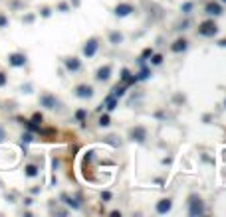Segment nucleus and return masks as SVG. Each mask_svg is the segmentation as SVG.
Wrapping results in <instances>:
<instances>
[{
    "label": "nucleus",
    "instance_id": "obj_1",
    "mask_svg": "<svg viewBox=\"0 0 226 217\" xmlns=\"http://www.w3.org/2000/svg\"><path fill=\"white\" fill-rule=\"evenodd\" d=\"M216 24H214V20H206L200 24V28H198V34L200 36H214L216 34Z\"/></svg>",
    "mask_w": 226,
    "mask_h": 217
},
{
    "label": "nucleus",
    "instance_id": "obj_2",
    "mask_svg": "<svg viewBox=\"0 0 226 217\" xmlns=\"http://www.w3.org/2000/svg\"><path fill=\"white\" fill-rule=\"evenodd\" d=\"M202 211H204V207H202L200 199L192 197V202H191V211H188V213H191V215H198V213H202Z\"/></svg>",
    "mask_w": 226,
    "mask_h": 217
},
{
    "label": "nucleus",
    "instance_id": "obj_3",
    "mask_svg": "<svg viewBox=\"0 0 226 217\" xmlns=\"http://www.w3.org/2000/svg\"><path fill=\"white\" fill-rule=\"evenodd\" d=\"M95 50H97V40H89L87 43H85V47H83V53L87 57H91L95 53Z\"/></svg>",
    "mask_w": 226,
    "mask_h": 217
},
{
    "label": "nucleus",
    "instance_id": "obj_4",
    "mask_svg": "<svg viewBox=\"0 0 226 217\" xmlns=\"http://www.w3.org/2000/svg\"><path fill=\"white\" fill-rule=\"evenodd\" d=\"M133 12V6L131 4H119V6L115 8V14L117 16H127V14H131Z\"/></svg>",
    "mask_w": 226,
    "mask_h": 217
},
{
    "label": "nucleus",
    "instance_id": "obj_5",
    "mask_svg": "<svg viewBox=\"0 0 226 217\" xmlns=\"http://www.w3.org/2000/svg\"><path fill=\"white\" fill-rule=\"evenodd\" d=\"M171 207H173V203H171V199H161V202L157 203V211L159 213H167Z\"/></svg>",
    "mask_w": 226,
    "mask_h": 217
},
{
    "label": "nucleus",
    "instance_id": "obj_6",
    "mask_svg": "<svg viewBox=\"0 0 226 217\" xmlns=\"http://www.w3.org/2000/svg\"><path fill=\"white\" fill-rule=\"evenodd\" d=\"M78 95L83 97V99H85V97H91V95H93V89H91L89 85H79L78 87Z\"/></svg>",
    "mask_w": 226,
    "mask_h": 217
},
{
    "label": "nucleus",
    "instance_id": "obj_7",
    "mask_svg": "<svg viewBox=\"0 0 226 217\" xmlns=\"http://www.w3.org/2000/svg\"><path fill=\"white\" fill-rule=\"evenodd\" d=\"M109 73H111V67H109V65H105V67H101L97 71L95 77H97L99 81H107V79H109Z\"/></svg>",
    "mask_w": 226,
    "mask_h": 217
},
{
    "label": "nucleus",
    "instance_id": "obj_8",
    "mask_svg": "<svg viewBox=\"0 0 226 217\" xmlns=\"http://www.w3.org/2000/svg\"><path fill=\"white\" fill-rule=\"evenodd\" d=\"M206 12H208V14H214V16H218V14H222V8H220L218 4H212V2H210V4L206 6Z\"/></svg>",
    "mask_w": 226,
    "mask_h": 217
},
{
    "label": "nucleus",
    "instance_id": "obj_9",
    "mask_svg": "<svg viewBox=\"0 0 226 217\" xmlns=\"http://www.w3.org/2000/svg\"><path fill=\"white\" fill-rule=\"evenodd\" d=\"M66 65H68V69H72V71H78V69H79V61H78L75 57L68 59V61H66Z\"/></svg>",
    "mask_w": 226,
    "mask_h": 217
},
{
    "label": "nucleus",
    "instance_id": "obj_10",
    "mask_svg": "<svg viewBox=\"0 0 226 217\" xmlns=\"http://www.w3.org/2000/svg\"><path fill=\"white\" fill-rule=\"evenodd\" d=\"M181 50H186V40H177L173 43V51H181Z\"/></svg>",
    "mask_w": 226,
    "mask_h": 217
},
{
    "label": "nucleus",
    "instance_id": "obj_11",
    "mask_svg": "<svg viewBox=\"0 0 226 217\" xmlns=\"http://www.w3.org/2000/svg\"><path fill=\"white\" fill-rule=\"evenodd\" d=\"M131 134H133V138L137 136V140H143V136H145V130H143V128H137V130H133Z\"/></svg>",
    "mask_w": 226,
    "mask_h": 217
},
{
    "label": "nucleus",
    "instance_id": "obj_12",
    "mask_svg": "<svg viewBox=\"0 0 226 217\" xmlns=\"http://www.w3.org/2000/svg\"><path fill=\"white\" fill-rule=\"evenodd\" d=\"M123 93H125V87H119V85H117L115 89H113V97H121Z\"/></svg>",
    "mask_w": 226,
    "mask_h": 217
},
{
    "label": "nucleus",
    "instance_id": "obj_13",
    "mask_svg": "<svg viewBox=\"0 0 226 217\" xmlns=\"http://www.w3.org/2000/svg\"><path fill=\"white\" fill-rule=\"evenodd\" d=\"M99 124H101V126H107V124H109V117H101L99 118Z\"/></svg>",
    "mask_w": 226,
    "mask_h": 217
},
{
    "label": "nucleus",
    "instance_id": "obj_14",
    "mask_svg": "<svg viewBox=\"0 0 226 217\" xmlns=\"http://www.w3.org/2000/svg\"><path fill=\"white\" fill-rule=\"evenodd\" d=\"M107 108H109V111H111V108H115V99H113V97L107 101Z\"/></svg>",
    "mask_w": 226,
    "mask_h": 217
},
{
    "label": "nucleus",
    "instance_id": "obj_15",
    "mask_svg": "<svg viewBox=\"0 0 226 217\" xmlns=\"http://www.w3.org/2000/svg\"><path fill=\"white\" fill-rule=\"evenodd\" d=\"M111 40H113V43L121 42V34H113V36H111Z\"/></svg>",
    "mask_w": 226,
    "mask_h": 217
},
{
    "label": "nucleus",
    "instance_id": "obj_16",
    "mask_svg": "<svg viewBox=\"0 0 226 217\" xmlns=\"http://www.w3.org/2000/svg\"><path fill=\"white\" fill-rule=\"evenodd\" d=\"M75 117H78L79 121H83V118H85V111H78V115H75Z\"/></svg>",
    "mask_w": 226,
    "mask_h": 217
},
{
    "label": "nucleus",
    "instance_id": "obj_17",
    "mask_svg": "<svg viewBox=\"0 0 226 217\" xmlns=\"http://www.w3.org/2000/svg\"><path fill=\"white\" fill-rule=\"evenodd\" d=\"M161 61H163V57H161V55H155L153 57V63H161Z\"/></svg>",
    "mask_w": 226,
    "mask_h": 217
},
{
    "label": "nucleus",
    "instance_id": "obj_18",
    "mask_svg": "<svg viewBox=\"0 0 226 217\" xmlns=\"http://www.w3.org/2000/svg\"><path fill=\"white\" fill-rule=\"evenodd\" d=\"M222 2H226V0H222Z\"/></svg>",
    "mask_w": 226,
    "mask_h": 217
}]
</instances>
